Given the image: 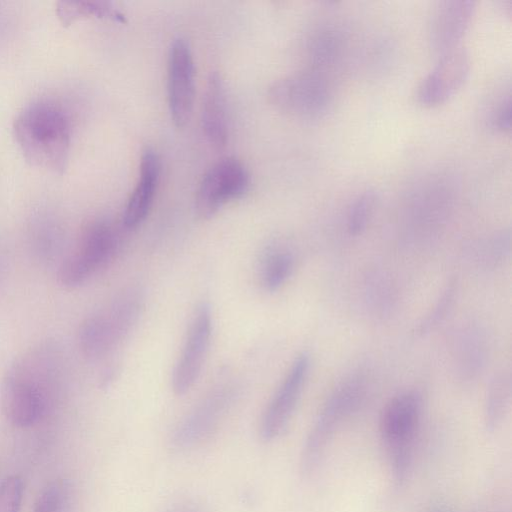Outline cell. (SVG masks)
Wrapping results in <instances>:
<instances>
[{"label":"cell","instance_id":"cell-1","mask_svg":"<svg viewBox=\"0 0 512 512\" xmlns=\"http://www.w3.org/2000/svg\"><path fill=\"white\" fill-rule=\"evenodd\" d=\"M70 121L58 104L39 100L14 120L13 131L24 158L33 166L62 174L70 146Z\"/></svg>","mask_w":512,"mask_h":512},{"label":"cell","instance_id":"cell-2","mask_svg":"<svg viewBox=\"0 0 512 512\" xmlns=\"http://www.w3.org/2000/svg\"><path fill=\"white\" fill-rule=\"evenodd\" d=\"M366 393L365 379L352 375L341 382L327 398L303 443L299 469L310 477L322 463L336 431L358 411Z\"/></svg>","mask_w":512,"mask_h":512},{"label":"cell","instance_id":"cell-3","mask_svg":"<svg viewBox=\"0 0 512 512\" xmlns=\"http://www.w3.org/2000/svg\"><path fill=\"white\" fill-rule=\"evenodd\" d=\"M423 400L416 390L403 391L385 405L380 415L379 433L396 485H402L412 463L413 441L422 414Z\"/></svg>","mask_w":512,"mask_h":512},{"label":"cell","instance_id":"cell-4","mask_svg":"<svg viewBox=\"0 0 512 512\" xmlns=\"http://www.w3.org/2000/svg\"><path fill=\"white\" fill-rule=\"evenodd\" d=\"M271 102L281 111L301 119H320L330 110L334 91L327 76L307 69L286 76L270 89Z\"/></svg>","mask_w":512,"mask_h":512},{"label":"cell","instance_id":"cell-5","mask_svg":"<svg viewBox=\"0 0 512 512\" xmlns=\"http://www.w3.org/2000/svg\"><path fill=\"white\" fill-rule=\"evenodd\" d=\"M118 245V235L109 222H89L82 229L76 246L61 264L59 282L66 287L84 283L112 260Z\"/></svg>","mask_w":512,"mask_h":512},{"label":"cell","instance_id":"cell-6","mask_svg":"<svg viewBox=\"0 0 512 512\" xmlns=\"http://www.w3.org/2000/svg\"><path fill=\"white\" fill-rule=\"evenodd\" d=\"M235 397L231 383L214 386L178 422L170 436L171 447L180 452L201 446L216 432Z\"/></svg>","mask_w":512,"mask_h":512},{"label":"cell","instance_id":"cell-7","mask_svg":"<svg viewBox=\"0 0 512 512\" xmlns=\"http://www.w3.org/2000/svg\"><path fill=\"white\" fill-rule=\"evenodd\" d=\"M44 377L30 363L15 365L5 377L1 389L2 408L15 426L29 427L46 411L47 390Z\"/></svg>","mask_w":512,"mask_h":512},{"label":"cell","instance_id":"cell-8","mask_svg":"<svg viewBox=\"0 0 512 512\" xmlns=\"http://www.w3.org/2000/svg\"><path fill=\"white\" fill-rule=\"evenodd\" d=\"M142 309V296L134 290L120 295L107 310L90 319L83 331L85 349L100 355L113 349L136 323Z\"/></svg>","mask_w":512,"mask_h":512},{"label":"cell","instance_id":"cell-9","mask_svg":"<svg viewBox=\"0 0 512 512\" xmlns=\"http://www.w3.org/2000/svg\"><path fill=\"white\" fill-rule=\"evenodd\" d=\"M250 177L245 166L236 158L219 160L203 175L195 197L199 217L209 219L227 202L248 190Z\"/></svg>","mask_w":512,"mask_h":512},{"label":"cell","instance_id":"cell-10","mask_svg":"<svg viewBox=\"0 0 512 512\" xmlns=\"http://www.w3.org/2000/svg\"><path fill=\"white\" fill-rule=\"evenodd\" d=\"M310 363L308 353L298 355L265 407L258 426L259 437L263 441H274L286 430L300 400Z\"/></svg>","mask_w":512,"mask_h":512},{"label":"cell","instance_id":"cell-11","mask_svg":"<svg viewBox=\"0 0 512 512\" xmlns=\"http://www.w3.org/2000/svg\"><path fill=\"white\" fill-rule=\"evenodd\" d=\"M470 68V56L462 46L438 57L434 67L417 86V102L424 107L444 104L465 84Z\"/></svg>","mask_w":512,"mask_h":512},{"label":"cell","instance_id":"cell-12","mask_svg":"<svg viewBox=\"0 0 512 512\" xmlns=\"http://www.w3.org/2000/svg\"><path fill=\"white\" fill-rule=\"evenodd\" d=\"M211 333L210 306L202 303L195 310L173 370L172 388L175 394H186L197 381L209 349Z\"/></svg>","mask_w":512,"mask_h":512},{"label":"cell","instance_id":"cell-13","mask_svg":"<svg viewBox=\"0 0 512 512\" xmlns=\"http://www.w3.org/2000/svg\"><path fill=\"white\" fill-rule=\"evenodd\" d=\"M168 105L178 128L190 120L195 96V68L189 44L182 38L171 44L168 56Z\"/></svg>","mask_w":512,"mask_h":512},{"label":"cell","instance_id":"cell-14","mask_svg":"<svg viewBox=\"0 0 512 512\" xmlns=\"http://www.w3.org/2000/svg\"><path fill=\"white\" fill-rule=\"evenodd\" d=\"M475 9L471 0H442L433 5L427 32L429 47L437 58L461 46Z\"/></svg>","mask_w":512,"mask_h":512},{"label":"cell","instance_id":"cell-15","mask_svg":"<svg viewBox=\"0 0 512 512\" xmlns=\"http://www.w3.org/2000/svg\"><path fill=\"white\" fill-rule=\"evenodd\" d=\"M160 167L157 153L146 148L141 156L136 186L123 212L122 223L125 228H136L146 219L157 191Z\"/></svg>","mask_w":512,"mask_h":512},{"label":"cell","instance_id":"cell-16","mask_svg":"<svg viewBox=\"0 0 512 512\" xmlns=\"http://www.w3.org/2000/svg\"><path fill=\"white\" fill-rule=\"evenodd\" d=\"M202 128L211 145L224 147L229 134L228 104L225 85L218 73L211 74L203 96Z\"/></svg>","mask_w":512,"mask_h":512},{"label":"cell","instance_id":"cell-17","mask_svg":"<svg viewBox=\"0 0 512 512\" xmlns=\"http://www.w3.org/2000/svg\"><path fill=\"white\" fill-rule=\"evenodd\" d=\"M294 265V255L290 250L279 246L267 248L259 265L262 287L269 292L278 290L291 276Z\"/></svg>","mask_w":512,"mask_h":512},{"label":"cell","instance_id":"cell-18","mask_svg":"<svg viewBox=\"0 0 512 512\" xmlns=\"http://www.w3.org/2000/svg\"><path fill=\"white\" fill-rule=\"evenodd\" d=\"M511 395L509 371L497 373L490 382L484 408V424L488 431L496 430L505 416Z\"/></svg>","mask_w":512,"mask_h":512},{"label":"cell","instance_id":"cell-19","mask_svg":"<svg viewBox=\"0 0 512 512\" xmlns=\"http://www.w3.org/2000/svg\"><path fill=\"white\" fill-rule=\"evenodd\" d=\"M56 13L64 26L90 15L125 22L123 14L110 3L104 1H59L56 6Z\"/></svg>","mask_w":512,"mask_h":512},{"label":"cell","instance_id":"cell-20","mask_svg":"<svg viewBox=\"0 0 512 512\" xmlns=\"http://www.w3.org/2000/svg\"><path fill=\"white\" fill-rule=\"evenodd\" d=\"M74 488L67 479L49 483L40 493L33 512H72Z\"/></svg>","mask_w":512,"mask_h":512},{"label":"cell","instance_id":"cell-21","mask_svg":"<svg viewBox=\"0 0 512 512\" xmlns=\"http://www.w3.org/2000/svg\"><path fill=\"white\" fill-rule=\"evenodd\" d=\"M375 201L376 194L373 190H366L353 200L347 215V230L351 235H359L366 229Z\"/></svg>","mask_w":512,"mask_h":512},{"label":"cell","instance_id":"cell-22","mask_svg":"<svg viewBox=\"0 0 512 512\" xmlns=\"http://www.w3.org/2000/svg\"><path fill=\"white\" fill-rule=\"evenodd\" d=\"M457 292V283L455 280L449 281L438 297L433 309L429 311L414 330V334L422 336L433 330L445 317L450 310Z\"/></svg>","mask_w":512,"mask_h":512},{"label":"cell","instance_id":"cell-23","mask_svg":"<svg viewBox=\"0 0 512 512\" xmlns=\"http://www.w3.org/2000/svg\"><path fill=\"white\" fill-rule=\"evenodd\" d=\"M486 125L497 132H507L511 129V92L510 89L498 92L490 100L485 111Z\"/></svg>","mask_w":512,"mask_h":512},{"label":"cell","instance_id":"cell-24","mask_svg":"<svg viewBox=\"0 0 512 512\" xmlns=\"http://www.w3.org/2000/svg\"><path fill=\"white\" fill-rule=\"evenodd\" d=\"M23 481L12 475L0 485V512H19L23 499Z\"/></svg>","mask_w":512,"mask_h":512},{"label":"cell","instance_id":"cell-25","mask_svg":"<svg viewBox=\"0 0 512 512\" xmlns=\"http://www.w3.org/2000/svg\"><path fill=\"white\" fill-rule=\"evenodd\" d=\"M163 512H207V509L197 498L182 497L172 501Z\"/></svg>","mask_w":512,"mask_h":512},{"label":"cell","instance_id":"cell-26","mask_svg":"<svg viewBox=\"0 0 512 512\" xmlns=\"http://www.w3.org/2000/svg\"><path fill=\"white\" fill-rule=\"evenodd\" d=\"M500 7L504 11V14L508 17H511L512 12V2L511 0H501L500 1Z\"/></svg>","mask_w":512,"mask_h":512},{"label":"cell","instance_id":"cell-27","mask_svg":"<svg viewBox=\"0 0 512 512\" xmlns=\"http://www.w3.org/2000/svg\"><path fill=\"white\" fill-rule=\"evenodd\" d=\"M431 512H452L450 509H448L445 506H438L431 510Z\"/></svg>","mask_w":512,"mask_h":512}]
</instances>
